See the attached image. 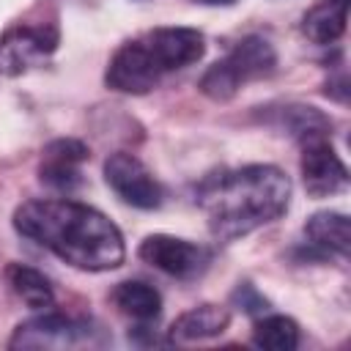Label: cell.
Returning <instances> with one entry per match:
<instances>
[{"instance_id":"cell-1","label":"cell","mask_w":351,"mask_h":351,"mask_svg":"<svg viewBox=\"0 0 351 351\" xmlns=\"http://www.w3.org/2000/svg\"><path fill=\"white\" fill-rule=\"evenodd\" d=\"M14 228L82 271H110L126 258L115 222L77 200H27L14 211Z\"/></svg>"},{"instance_id":"cell-2","label":"cell","mask_w":351,"mask_h":351,"mask_svg":"<svg viewBox=\"0 0 351 351\" xmlns=\"http://www.w3.org/2000/svg\"><path fill=\"white\" fill-rule=\"evenodd\" d=\"M291 181L274 165H247L203 181L197 203L219 241L247 236L285 214Z\"/></svg>"},{"instance_id":"cell-3","label":"cell","mask_w":351,"mask_h":351,"mask_svg":"<svg viewBox=\"0 0 351 351\" xmlns=\"http://www.w3.org/2000/svg\"><path fill=\"white\" fill-rule=\"evenodd\" d=\"M274 69H277L274 47L261 36H247L200 77V90L214 101H228L239 93L241 85L271 77Z\"/></svg>"},{"instance_id":"cell-4","label":"cell","mask_w":351,"mask_h":351,"mask_svg":"<svg viewBox=\"0 0 351 351\" xmlns=\"http://www.w3.org/2000/svg\"><path fill=\"white\" fill-rule=\"evenodd\" d=\"M60 33L55 19L16 22L0 33V74L19 77L27 69L44 63L58 49Z\"/></svg>"},{"instance_id":"cell-5","label":"cell","mask_w":351,"mask_h":351,"mask_svg":"<svg viewBox=\"0 0 351 351\" xmlns=\"http://www.w3.org/2000/svg\"><path fill=\"white\" fill-rule=\"evenodd\" d=\"M93 326L82 318L66 313H44L30 321H22L8 348H77V346H96Z\"/></svg>"},{"instance_id":"cell-6","label":"cell","mask_w":351,"mask_h":351,"mask_svg":"<svg viewBox=\"0 0 351 351\" xmlns=\"http://www.w3.org/2000/svg\"><path fill=\"white\" fill-rule=\"evenodd\" d=\"M137 255L148 266H154L170 277H178V280H192V277L203 274L208 269V261H211V252L203 244L176 239L167 233L145 236L137 247Z\"/></svg>"},{"instance_id":"cell-7","label":"cell","mask_w":351,"mask_h":351,"mask_svg":"<svg viewBox=\"0 0 351 351\" xmlns=\"http://www.w3.org/2000/svg\"><path fill=\"white\" fill-rule=\"evenodd\" d=\"M162 77H165V71L156 63V58L151 55V49L143 44V38H132V41L121 44L104 71L107 88H112L118 93H134V96L154 90L162 82Z\"/></svg>"},{"instance_id":"cell-8","label":"cell","mask_w":351,"mask_h":351,"mask_svg":"<svg viewBox=\"0 0 351 351\" xmlns=\"http://www.w3.org/2000/svg\"><path fill=\"white\" fill-rule=\"evenodd\" d=\"M104 178L110 184V189L129 206L134 208H159L162 206V184L154 178V173L134 156L126 151L110 154L104 162Z\"/></svg>"},{"instance_id":"cell-9","label":"cell","mask_w":351,"mask_h":351,"mask_svg":"<svg viewBox=\"0 0 351 351\" xmlns=\"http://www.w3.org/2000/svg\"><path fill=\"white\" fill-rule=\"evenodd\" d=\"M90 151L77 137H58L44 145L38 162V181L55 192H71L82 184V165Z\"/></svg>"},{"instance_id":"cell-10","label":"cell","mask_w":351,"mask_h":351,"mask_svg":"<svg viewBox=\"0 0 351 351\" xmlns=\"http://www.w3.org/2000/svg\"><path fill=\"white\" fill-rule=\"evenodd\" d=\"M302 178L304 189L313 197H326L335 192H343L348 186V170L343 159L335 154L329 137H318L310 143H302Z\"/></svg>"},{"instance_id":"cell-11","label":"cell","mask_w":351,"mask_h":351,"mask_svg":"<svg viewBox=\"0 0 351 351\" xmlns=\"http://www.w3.org/2000/svg\"><path fill=\"white\" fill-rule=\"evenodd\" d=\"M140 38L151 49L165 74L197 63L206 52V38L195 27H154Z\"/></svg>"},{"instance_id":"cell-12","label":"cell","mask_w":351,"mask_h":351,"mask_svg":"<svg viewBox=\"0 0 351 351\" xmlns=\"http://www.w3.org/2000/svg\"><path fill=\"white\" fill-rule=\"evenodd\" d=\"M304 236L310 250L318 258H346L348 247H351V228H348V217L340 211H315L307 225H304Z\"/></svg>"},{"instance_id":"cell-13","label":"cell","mask_w":351,"mask_h":351,"mask_svg":"<svg viewBox=\"0 0 351 351\" xmlns=\"http://www.w3.org/2000/svg\"><path fill=\"white\" fill-rule=\"evenodd\" d=\"M230 313L219 304H200L186 313H181L173 326H170V340L173 343H195L206 337H217L228 329Z\"/></svg>"},{"instance_id":"cell-14","label":"cell","mask_w":351,"mask_h":351,"mask_svg":"<svg viewBox=\"0 0 351 351\" xmlns=\"http://www.w3.org/2000/svg\"><path fill=\"white\" fill-rule=\"evenodd\" d=\"M348 3L346 0H324L313 5L302 19V33L313 44H335L346 33Z\"/></svg>"},{"instance_id":"cell-15","label":"cell","mask_w":351,"mask_h":351,"mask_svg":"<svg viewBox=\"0 0 351 351\" xmlns=\"http://www.w3.org/2000/svg\"><path fill=\"white\" fill-rule=\"evenodd\" d=\"M112 302H115V307L123 315H129L134 321H143V324L156 321L159 313H162L159 291L154 285L143 282V280H123V282H118L115 291H112Z\"/></svg>"},{"instance_id":"cell-16","label":"cell","mask_w":351,"mask_h":351,"mask_svg":"<svg viewBox=\"0 0 351 351\" xmlns=\"http://www.w3.org/2000/svg\"><path fill=\"white\" fill-rule=\"evenodd\" d=\"M5 280L11 285V291L30 307H49L55 302V291L49 285V280L25 263H8L5 266Z\"/></svg>"},{"instance_id":"cell-17","label":"cell","mask_w":351,"mask_h":351,"mask_svg":"<svg viewBox=\"0 0 351 351\" xmlns=\"http://www.w3.org/2000/svg\"><path fill=\"white\" fill-rule=\"evenodd\" d=\"M280 115H282L285 129L296 137L299 145L318 140V137H332V121L310 104H288V107H282Z\"/></svg>"},{"instance_id":"cell-18","label":"cell","mask_w":351,"mask_h":351,"mask_svg":"<svg viewBox=\"0 0 351 351\" xmlns=\"http://www.w3.org/2000/svg\"><path fill=\"white\" fill-rule=\"evenodd\" d=\"M252 343L266 351H293L299 346V326L288 315H266L255 324Z\"/></svg>"},{"instance_id":"cell-19","label":"cell","mask_w":351,"mask_h":351,"mask_svg":"<svg viewBox=\"0 0 351 351\" xmlns=\"http://www.w3.org/2000/svg\"><path fill=\"white\" fill-rule=\"evenodd\" d=\"M233 302H239L244 313H263V310H266V299H263V296H261L250 282H244V285H239V288H236Z\"/></svg>"},{"instance_id":"cell-20","label":"cell","mask_w":351,"mask_h":351,"mask_svg":"<svg viewBox=\"0 0 351 351\" xmlns=\"http://www.w3.org/2000/svg\"><path fill=\"white\" fill-rule=\"evenodd\" d=\"M195 3H203V5H233L236 0H195Z\"/></svg>"}]
</instances>
